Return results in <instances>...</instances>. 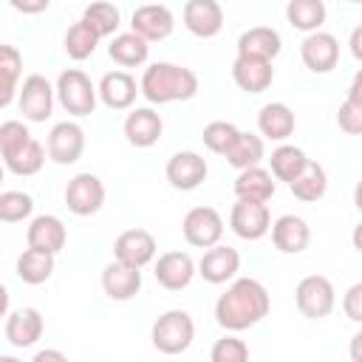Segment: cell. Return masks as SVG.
Here are the masks:
<instances>
[{
    "label": "cell",
    "instance_id": "1",
    "mask_svg": "<svg viewBox=\"0 0 362 362\" xmlns=\"http://www.w3.org/2000/svg\"><path fill=\"white\" fill-rule=\"evenodd\" d=\"M266 311H269V294L252 277L238 280L215 303V320L229 331H243L255 325L260 317H266Z\"/></svg>",
    "mask_w": 362,
    "mask_h": 362
},
{
    "label": "cell",
    "instance_id": "2",
    "mask_svg": "<svg viewBox=\"0 0 362 362\" xmlns=\"http://www.w3.org/2000/svg\"><path fill=\"white\" fill-rule=\"evenodd\" d=\"M198 90V76L189 68L156 62L141 76V93L150 102H173V99H189Z\"/></svg>",
    "mask_w": 362,
    "mask_h": 362
},
{
    "label": "cell",
    "instance_id": "3",
    "mask_svg": "<svg viewBox=\"0 0 362 362\" xmlns=\"http://www.w3.org/2000/svg\"><path fill=\"white\" fill-rule=\"evenodd\" d=\"M192 334H195V325H192V317L187 311H167L156 320L153 325V345L161 351V354H181L189 348L192 342Z\"/></svg>",
    "mask_w": 362,
    "mask_h": 362
},
{
    "label": "cell",
    "instance_id": "4",
    "mask_svg": "<svg viewBox=\"0 0 362 362\" xmlns=\"http://www.w3.org/2000/svg\"><path fill=\"white\" fill-rule=\"evenodd\" d=\"M57 90H59V102L68 113L74 116H88L93 113V105H96V90L88 79L85 71L79 68H68L65 74H59V82H57Z\"/></svg>",
    "mask_w": 362,
    "mask_h": 362
},
{
    "label": "cell",
    "instance_id": "5",
    "mask_svg": "<svg viewBox=\"0 0 362 362\" xmlns=\"http://www.w3.org/2000/svg\"><path fill=\"white\" fill-rule=\"evenodd\" d=\"M297 308L300 314L311 317V320H320L325 314H331L334 308V286L328 277L322 274H308L297 283Z\"/></svg>",
    "mask_w": 362,
    "mask_h": 362
},
{
    "label": "cell",
    "instance_id": "6",
    "mask_svg": "<svg viewBox=\"0 0 362 362\" xmlns=\"http://www.w3.org/2000/svg\"><path fill=\"white\" fill-rule=\"evenodd\" d=\"M181 229H184L187 243L206 249V246H212V243L221 240V235H223V221H221L218 209H212V206H195V209H189V212L184 215V226H181Z\"/></svg>",
    "mask_w": 362,
    "mask_h": 362
},
{
    "label": "cell",
    "instance_id": "7",
    "mask_svg": "<svg viewBox=\"0 0 362 362\" xmlns=\"http://www.w3.org/2000/svg\"><path fill=\"white\" fill-rule=\"evenodd\" d=\"M269 206L266 201H249V198H238V204L232 206L229 223L235 229V235L246 238V240H257L269 232Z\"/></svg>",
    "mask_w": 362,
    "mask_h": 362
},
{
    "label": "cell",
    "instance_id": "8",
    "mask_svg": "<svg viewBox=\"0 0 362 362\" xmlns=\"http://www.w3.org/2000/svg\"><path fill=\"white\" fill-rule=\"evenodd\" d=\"M105 201V187L96 175L90 173H79L68 181L65 187V204L71 212L76 215H93Z\"/></svg>",
    "mask_w": 362,
    "mask_h": 362
},
{
    "label": "cell",
    "instance_id": "9",
    "mask_svg": "<svg viewBox=\"0 0 362 362\" xmlns=\"http://www.w3.org/2000/svg\"><path fill=\"white\" fill-rule=\"evenodd\" d=\"M51 93L54 90H51L45 76H40V74L25 76L23 90H20V113L31 122H45L51 116V105H54Z\"/></svg>",
    "mask_w": 362,
    "mask_h": 362
},
{
    "label": "cell",
    "instance_id": "10",
    "mask_svg": "<svg viewBox=\"0 0 362 362\" xmlns=\"http://www.w3.org/2000/svg\"><path fill=\"white\" fill-rule=\"evenodd\" d=\"M113 255H116V260L141 269V266H144L147 260H153V255H156V238H153L147 229H127V232H122V235L116 238Z\"/></svg>",
    "mask_w": 362,
    "mask_h": 362
},
{
    "label": "cell",
    "instance_id": "11",
    "mask_svg": "<svg viewBox=\"0 0 362 362\" xmlns=\"http://www.w3.org/2000/svg\"><path fill=\"white\" fill-rule=\"evenodd\" d=\"M300 54H303V62H305L311 71L325 74V71H331V68L337 65V59H339V42H337L334 34L314 31V34H308V37L303 40Z\"/></svg>",
    "mask_w": 362,
    "mask_h": 362
},
{
    "label": "cell",
    "instance_id": "12",
    "mask_svg": "<svg viewBox=\"0 0 362 362\" xmlns=\"http://www.w3.org/2000/svg\"><path fill=\"white\" fill-rule=\"evenodd\" d=\"M82 147H85V136L82 127L74 122H59L48 133V156L57 164H74L82 156Z\"/></svg>",
    "mask_w": 362,
    "mask_h": 362
},
{
    "label": "cell",
    "instance_id": "13",
    "mask_svg": "<svg viewBox=\"0 0 362 362\" xmlns=\"http://www.w3.org/2000/svg\"><path fill=\"white\" fill-rule=\"evenodd\" d=\"M204 178H206V161L192 150L175 153L167 161V181L175 189H195Z\"/></svg>",
    "mask_w": 362,
    "mask_h": 362
},
{
    "label": "cell",
    "instance_id": "14",
    "mask_svg": "<svg viewBox=\"0 0 362 362\" xmlns=\"http://www.w3.org/2000/svg\"><path fill=\"white\" fill-rule=\"evenodd\" d=\"M184 25L195 37H215L223 25V8L218 0H189L184 6Z\"/></svg>",
    "mask_w": 362,
    "mask_h": 362
},
{
    "label": "cell",
    "instance_id": "15",
    "mask_svg": "<svg viewBox=\"0 0 362 362\" xmlns=\"http://www.w3.org/2000/svg\"><path fill=\"white\" fill-rule=\"evenodd\" d=\"M232 76L238 82L240 90H249V93H260L272 85V59H257V57H243L238 54L235 65H232Z\"/></svg>",
    "mask_w": 362,
    "mask_h": 362
},
{
    "label": "cell",
    "instance_id": "16",
    "mask_svg": "<svg viewBox=\"0 0 362 362\" xmlns=\"http://www.w3.org/2000/svg\"><path fill=\"white\" fill-rule=\"evenodd\" d=\"M102 288L113 300H130L141 288V272L122 260H113L102 272Z\"/></svg>",
    "mask_w": 362,
    "mask_h": 362
},
{
    "label": "cell",
    "instance_id": "17",
    "mask_svg": "<svg viewBox=\"0 0 362 362\" xmlns=\"http://www.w3.org/2000/svg\"><path fill=\"white\" fill-rule=\"evenodd\" d=\"M133 31L141 40H164L173 31V11L158 3L139 6L133 11Z\"/></svg>",
    "mask_w": 362,
    "mask_h": 362
},
{
    "label": "cell",
    "instance_id": "18",
    "mask_svg": "<svg viewBox=\"0 0 362 362\" xmlns=\"http://www.w3.org/2000/svg\"><path fill=\"white\" fill-rule=\"evenodd\" d=\"M192 272H195V266L187 252H167L156 263V280L170 291L184 288L192 280Z\"/></svg>",
    "mask_w": 362,
    "mask_h": 362
},
{
    "label": "cell",
    "instance_id": "19",
    "mask_svg": "<svg viewBox=\"0 0 362 362\" xmlns=\"http://www.w3.org/2000/svg\"><path fill=\"white\" fill-rule=\"evenodd\" d=\"M238 266H240V255L232 246H215V243H212V249L204 252V257L198 263L204 280H209V283H226L238 272Z\"/></svg>",
    "mask_w": 362,
    "mask_h": 362
},
{
    "label": "cell",
    "instance_id": "20",
    "mask_svg": "<svg viewBox=\"0 0 362 362\" xmlns=\"http://www.w3.org/2000/svg\"><path fill=\"white\" fill-rule=\"evenodd\" d=\"M124 136L130 144L136 147H150L158 141L161 136V116L150 107H136L127 119H124Z\"/></svg>",
    "mask_w": 362,
    "mask_h": 362
},
{
    "label": "cell",
    "instance_id": "21",
    "mask_svg": "<svg viewBox=\"0 0 362 362\" xmlns=\"http://www.w3.org/2000/svg\"><path fill=\"white\" fill-rule=\"evenodd\" d=\"M25 238H28V246L57 255V252L65 246V226H62V221L54 218V215H37V218L31 221Z\"/></svg>",
    "mask_w": 362,
    "mask_h": 362
},
{
    "label": "cell",
    "instance_id": "22",
    "mask_svg": "<svg viewBox=\"0 0 362 362\" xmlns=\"http://www.w3.org/2000/svg\"><path fill=\"white\" fill-rule=\"evenodd\" d=\"M272 240L280 252H303L308 246V223L297 215H280L272 226Z\"/></svg>",
    "mask_w": 362,
    "mask_h": 362
},
{
    "label": "cell",
    "instance_id": "23",
    "mask_svg": "<svg viewBox=\"0 0 362 362\" xmlns=\"http://www.w3.org/2000/svg\"><path fill=\"white\" fill-rule=\"evenodd\" d=\"M280 51V34L269 25H255L240 34L238 40V54L243 57H257V59H274Z\"/></svg>",
    "mask_w": 362,
    "mask_h": 362
},
{
    "label": "cell",
    "instance_id": "24",
    "mask_svg": "<svg viewBox=\"0 0 362 362\" xmlns=\"http://www.w3.org/2000/svg\"><path fill=\"white\" fill-rule=\"evenodd\" d=\"M40 334H42V317H40L37 308H20L6 322V339L17 348H25V345L37 342Z\"/></svg>",
    "mask_w": 362,
    "mask_h": 362
},
{
    "label": "cell",
    "instance_id": "25",
    "mask_svg": "<svg viewBox=\"0 0 362 362\" xmlns=\"http://www.w3.org/2000/svg\"><path fill=\"white\" fill-rule=\"evenodd\" d=\"M99 93H102L107 107L122 110V107L133 105V99H136V79L127 71H110V74L102 76Z\"/></svg>",
    "mask_w": 362,
    "mask_h": 362
},
{
    "label": "cell",
    "instance_id": "26",
    "mask_svg": "<svg viewBox=\"0 0 362 362\" xmlns=\"http://www.w3.org/2000/svg\"><path fill=\"white\" fill-rule=\"evenodd\" d=\"M235 192L238 198H249V201H269L274 195V181L272 173L263 167H243L240 175L235 178Z\"/></svg>",
    "mask_w": 362,
    "mask_h": 362
},
{
    "label": "cell",
    "instance_id": "27",
    "mask_svg": "<svg viewBox=\"0 0 362 362\" xmlns=\"http://www.w3.org/2000/svg\"><path fill=\"white\" fill-rule=\"evenodd\" d=\"M325 184H328V178H325L322 164H317V161H311V158H308L305 167L288 181L294 198H300V201H317V198H322V195H325Z\"/></svg>",
    "mask_w": 362,
    "mask_h": 362
},
{
    "label": "cell",
    "instance_id": "28",
    "mask_svg": "<svg viewBox=\"0 0 362 362\" xmlns=\"http://www.w3.org/2000/svg\"><path fill=\"white\" fill-rule=\"evenodd\" d=\"M54 272V255L51 252H42V249H34L28 246L20 257H17V274L20 280L37 286V283H45Z\"/></svg>",
    "mask_w": 362,
    "mask_h": 362
},
{
    "label": "cell",
    "instance_id": "29",
    "mask_svg": "<svg viewBox=\"0 0 362 362\" xmlns=\"http://www.w3.org/2000/svg\"><path fill=\"white\" fill-rule=\"evenodd\" d=\"M257 124H260V133L263 136H269V139H286L294 130V113L283 102H269V105L260 107Z\"/></svg>",
    "mask_w": 362,
    "mask_h": 362
},
{
    "label": "cell",
    "instance_id": "30",
    "mask_svg": "<svg viewBox=\"0 0 362 362\" xmlns=\"http://www.w3.org/2000/svg\"><path fill=\"white\" fill-rule=\"evenodd\" d=\"M286 17L300 31H314L325 23V3L322 0H288Z\"/></svg>",
    "mask_w": 362,
    "mask_h": 362
},
{
    "label": "cell",
    "instance_id": "31",
    "mask_svg": "<svg viewBox=\"0 0 362 362\" xmlns=\"http://www.w3.org/2000/svg\"><path fill=\"white\" fill-rule=\"evenodd\" d=\"M110 57H113V62H119V65H124V68L141 65V62L147 59V40H141L136 31L119 34V37H113V42H110Z\"/></svg>",
    "mask_w": 362,
    "mask_h": 362
},
{
    "label": "cell",
    "instance_id": "32",
    "mask_svg": "<svg viewBox=\"0 0 362 362\" xmlns=\"http://www.w3.org/2000/svg\"><path fill=\"white\" fill-rule=\"evenodd\" d=\"M226 158L232 167L243 170V167H255L263 158V139L255 133H238V139L232 141V147L226 150Z\"/></svg>",
    "mask_w": 362,
    "mask_h": 362
},
{
    "label": "cell",
    "instance_id": "33",
    "mask_svg": "<svg viewBox=\"0 0 362 362\" xmlns=\"http://www.w3.org/2000/svg\"><path fill=\"white\" fill-rule=\"evenodd\" d=\"M96 42H99V34L85 23V20H79V23H74L71 28H68V34H65V51H68V57L71 59H88L93 51H96Z\"/></svg>",
    "mask_w": 362,
    "mask_h": 362
},
{
    "label": "cell",
    "instance_id": "34",
    "mask_svg": "<svg viewBox=\"0 0 362 362\" xmlns=\"http://www.w3.org/2000/svg\"><path fill=\"white\" fill-rule=\"evenodd\" d=\"M305 153L300 150V147H294V144H283V147H277L274 153H272V158H269V164H272V175L274 178H280V181H291L303 167H305Z\"/></svg>",
    "mask_w": 362,
    "mask_h": 362
},
{
    "label": "cell",
    "instance_id": "35",
    "mask_svg": "<svg viewBox=\"0 0 362 362\" xmlns=\"http://www.w3.org/2000/svg\"><path fill=\"white\" fill-rule=\"evenodd\" d=\"M42 161H45V150H42V144L37 139H28L14 156L6 158L8 170L17 173V175H34L42 167Z\"/></svg>",
    "mask_w": 362,
    "mask_h": 362
},
{
    "label": "cell",
    "instance_id": "36",
    "mask_svg": "<svg viewBox=\"0 0 362 362\" xmlns=\"http://www.w3.org/2000/svg\"><path fill=\"white\" fill-rule=\"evenodd\" d=\"M82 20H85L99 37H107V34H113V31L119 28V8H116L113 3L99 0V3H90V6L85 8Z\"/></svg>",
    "mask_w": 362,
    "mask_h": 362
},
{
    "label": "cell",
    "instance_id": "37",
    "mask_svg": "<svg viewBox=\"0 0 362 362\" xmlns=\"http://www.w3.org/2000/svg\"><path fill=\"white\" fill-rule=\"evenodd\" d=\"M238 127L232 124V122H209L206 127H204V144L212 150V153H221V156H226V150L232 147V141L238 139Z\"/></svg>",
    "mask_w": 362,
    "mask_h": 362
},
{
    "label": "cell",
    "instance_id": "38",
    "mask_svg": "<svg viewBox=\"0 0 362 362\" xmlns=\"http://www.w3.org/2000/svg\"><path fill=\"white\" fill-rule=\"evenodd\" d=\"M31 206H34L31 195L17 192V189L3 192V195H0V221H8V223L23 221V218H28V215H31Z\"/></svg>",
    "mask_w": 362,
    "mask_h": 362
},
{
    "label": "cell",
    "instance_id": "39",
    "mask_svg": "<svg viewBox=\"0 0 362 362\" xmlns=\"http://www.w3.org/2000/svg\"><path fill=\"white\" fill-rule=\"evenodd\" d=\"M28 139H31V136H28V130H25L23 122H17V119L3 122V124H0V153H3V158L14 156Z\"/></svg>",
    "mask_w": 362,
    "mask_h": 362
},
{
    "label": "cell",
    "instance_id": "40",
    "mask_svg": "<svg viewBox=\"0 0 362 362\" xmlns=\"http://www.w3.org/2000/svg\"><path fill=\"white\" fill-rule=\"evenodd\" d=\"M246 356H249V348L235 337H223L212 348V362H243Z\"/></svg>",
    "mask_w": 362,
    "mask_h": 362
},
{
    "label": "cell",
    "instance_id": "41",
    "mask_svg": "<svg viewBox=\"0 0 362 362\" xmlns=\"http://www.w3.org/2000/svg\"><path fill=\"white\" fill-rule=\"evenodd\" d=\"M337 122H339V127H342L345 133H351V136L362 133V105H359V102H351V99H345V102L339 105Z\"/></svg>",
    "mask_w": 362,
    "mask_h": 362
},
{
    "label": "cell",
    "instance_id": "42",
    "mask_svg": "<svg viewBox=\"0 0 362 362\" xmlns=\"http://www.w3.org/2000/svg\"><path fill=\"white\" fill-rule=\"evenodd\" d=\"M20 68H23V57H20V51H17L14 45L0 42V79H6V82H17Z\"/></svg>",
    "mask_w": 362,
    "mask_h": 362
},
{
    "label": "cell",
    "instance_id": "43",
    "mask_svg": "<svg viewBox=\"0 0 362 362\" xmlns=\"http://www.w3.org/2000/svg\"><path fill=\"white\" fill-rule=\"evenodd\" d=\"M342 308H345V314H348L354 322H359V320H362V283H354V286L348 288Z\"/></svg>",
    "mask_w": 362,
    "mask_h": 362
},
{
    "label": "cell",
    "instance_id": "44",
    "mask_svg": "<svg viewBox=\"0 0 362 362\" xmlns=\"http://www.w3.org/2000/svg\"><path fill=\"white\" fill-rule=\"evenodd\" d=\"M17 11H23V14H40V11H45L48 8V3L51 0H8Z\"/></svg>",
    "mask_w": 362,
    "mask_h": 362
},
{
    "label": "cell",
    "instance_id": "45",
    "mask_svg": "<svg viewBox=\"0 0 362 362\" xmlns=\"http://www.w3.org/2000/svg\"><path fill=\"white\" fill-rule=\"evenodd\" d=\"M14 85H17V82H6V79H0V107H6V105L11 102V96H14Z\"/></svg>",
    "mask_w": 362,
    "mask_h": 362
},
{
    "label": "cell",
    "instance_id": "46",
    "mask_svg": "<svg viewBox=\"0 0 362 362\" xmlns=\"http://www.w3.org/2000/svg\"><path fill=\"white\" fill-rule=\"evenodd\" d=\"M351 54L354 57H362V25H356L354 34H351Z\"/></svg>",
    "mask_w": 362,
    "mask_h": 362
},
{
    "label": "cell",
    "instance_id": "47",
    "mask_svg": "<svg viewBox=\"0 0 362 362\" xmlns=\"http://www.w3.org/2000/svg\"><path fill=\"white\" fill-rule=\"evenodd\" d=\"M34 359H37V362H45V359H65V356H62L59 351H40Z\"/></svg>",
    "mask_w": 362,
    "mask_h": 362
},
{
    "label": "cell",
    "instance_id": "48",
    "mask_svg": "<svg viewBox=\"0 0 362 362\" xmlns=\"http://www.w3.org/2000/svg\"><path fill=\"white\" fill-rule=\"evenodd\" d=\"M6 308H8V291H6V286L0 283V317L6 314Z\"/></svg>",
    "mask_w": 362,
    "mask_h": 362
},
{
    "label": "cell",
    "instance_id": "49",
    "mask_svg": "<svg viewBox=\"0 0 362 362\" xmlns=\"http://www.w3.org/2000/svg\"><path fill=\"white\" fill-rule=\"evenodd\" d=\"M359 351H362V334L354 337V359H356V362H359Z\"/></svg>",
    "mask_w": 362,
    "mask_h": 362
},
{
    "label": "cell",
    "instance_id": "50",
    "mask_svg": "<svg viewBox=\"0 0 362 362\" xmlns=\"http://www.w3.org/2000/svg\"><path fill=\"white\" fill-rule=\"evenodd\" d=\"M0 181H3V167H0Z\"/></svg>",
    "mask_w": 362,
    "mask_h": 362
},
{
    "label": "cell",
    "instance_id": "51",
    "mask_svg": "<svg viewBox=\"0 0 362 362\" xmlns=\"http://www.w3.org/2000/svg\"><path fill=\"white\" fill-rule=\"evenodd\" d=\"M351 3H359V0H351Z\"/></svg>",
    "mask_w": 362,
    "mask_h": 362
}]
</instances>
